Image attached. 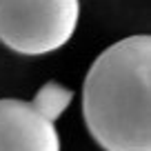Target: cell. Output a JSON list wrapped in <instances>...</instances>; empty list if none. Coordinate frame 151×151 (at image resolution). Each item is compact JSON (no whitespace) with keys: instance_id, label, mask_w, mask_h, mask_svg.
I'll use <instances>...</instances> for the list:
<instances>
[{"instance_id":"obj_1","label":"cell","mask_w":151,"mask_h":151,"mask_svg":"<svg viewBox=\"0 0 151 151\" xmlns=\"http://www.w3.org/2000/svg\"><path fill=\"white\" fill-rule=\"evenodd\" d=\"M82 118L104 151H151V38L129 36L93 60Z\"/></svg>"},{"instance_id":"obj_2","label":"cell","mask_w":151,"mask_h":151,"mask_svg":"<svg viewBox=\"0 0 151 151\" xmlns=\"http://www.w3.org/2000/svg\"><path fill=\"white\" fill-rule=\"evenodd\" d=\"M80 0H0V42L22 56H45L71 40Z\"/></svg>"},{"instance_id":"obj_3","label":"cell","mask_w":151,"mask_h":151,"mask_svg":"<svg viewBox=\"0 0 151 151\" xmlns=\"http://www.w3.org/2000/svg\"><path fill=\"white\" fill-rule=\"evenodd\" d=\"M0 151H60V136L31 102L0 100Z\"/></svg>"},{"instance_id":"obj_4","label":"cell","mask_w":151,"mask_h":151,"mask_svg":"<svg viewBox=\"0 0 151 151\" xmlns=\"http://www.w3.org/2000/svg\"><path fill=\"white\" fill-rule=\"evenodd\" d=\"M71 100H73V91L69 87L60 85V82H45L38 89L36 98L31 100V107L36 109L45 120L56 122L62 113L69 109Z\"/></svg>"}]
</instances>
